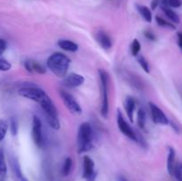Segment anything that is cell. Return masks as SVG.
<instances>
[{"label":"cell","mask_w":182,"mask_h":181,"mask_svg":"<svg viewBox=\"0 0 182 181\" xmlns=\"http://www.w3.org/2000/svg\"><path fill=\"white\" fill-rule=\"evenodd\" d=\"M162 6L170 8H179L182 6L181 0H162Z\"/></svg>","instance_id":"22"},{"label":"cell","mask_w":182,"mask_h":181,"mask_svg":"<svg viewBox=\"0 0 182 181\" xmlns=\"http://www.w3.org/2000/svg\"><path fill=\"white\" fill-rule=\"evenodd\" d=\"M155 22H156V23L159 25L160 27L171 28V29H176V27H175L172 23L167 22L166 20L163 19V18H161L160 16H155Z\"/></svg>","instance_id":"23"},{"label":"cell","mask_w":182,"mask_h":181,"mask_svg":"<svg viewBox=\"0 0 182 181\" xmlns=\"http://www.w3.org/2000/svg\"><path fill=\"white\" fill-rule=\"evenodd\" d=\"M137 60H138V62L140 65V67L142 68L143 70L146 73H149L150 72V67H149V64H148V61L145 59V57H143L142 55H138Z\"/></svg>","instance_id":"25"},{"label":"cell","mask_w":182,"mask_h":181,"mask_svg":"<svg viewBox=\"0 0 182 181\" xmlns=\"http://www.w3.org/2000/svg\"><path fill=\"white\" fill-rule=\"evenodd\" d=\"M60 94H61V98L62 100L64 105L69 110L70 113L74 114V115H80L82 113L81 106L71 93L65 91V90H61Z\"/></svg>","instance_id":"6"},{"label":"cell","mask_w":182,"mask_h":181,"mask_svg":"<svg viewBox=\"0 0 182 181\" xmlns=\"http://www.w3.org/2000/svg\"><path fill=\"white\" fill-rule=\"evenodd\" d=\"M24 67L26 68L27 71H29V73H36L40 74V75H44L46 72V68L41 65L37 61H26L24 62Z\"/></svg>","instance_id":"12"},{"label":"cell","mask_w":182,"mask_h":181,"mask_svg":"<svg viewBox=\"0 0 182 181\" xmlns=\"http://www.w3.org/2000/svg\"><path fill=\"white\" fill-rule=\"evenodd\" d=\"M83 177L87 181H94L96 178V171L94 170V162L89 156L86 155L83 160Z\"/></svg>","instance_id":"10"},{"label":"cell","mask_w":182,"mask_h":181,"mask_svg":"<svg viewBox=\"0 0 182 181\" xmlns=\"http://www.w3.org/2000/svg\"><path fill=\"white\" fill-rule=\"evenodd\" d=\"M116 123H117V126L120 131L126 136L128 139H130L131 140L133 141H137V137L136 132L133 130V129L131 128L130 125L125 121V117L123 115L122 112L120 110H117V116H116Z\"/></svg>","instance_id":"7"},{"label":"cell","mask_w":182,"mask_h":181,"mask_svg":"<svg viewBox=\"0 0 182 181\" xmlns=\"http://www.w3.org/2000/svg\"><path fill=\"white\" fill-rule=\"evenodd\" d=\"M162 9H163V11L165 12V14L166 15V17L168 18L170 21H171L172 22L174 23H180V19L179 17V15H178L173 10H171L170 7L162 6Z\"/></svg>","instance_id":"18"},{"label":"cell","mask_w":182,"mask_h":181,"mask_svg":"<svg viewBox=\"0 0 182 181\" xmlns=\"http://www.w3.org/2000/svg\"><path fill=\"white\" fill-rule=\"evenodd\" d=\"M175 158H176V153L173 147H170L168 148V156H167V170L168 173L171 176L173 174V170L175 167Z\"/></svg>","instance_id":"15"},{"label":"cell","mask_w":182,"mask_h":181,"mask_svg":"<svg viewBox=\"0 0 182 181\" xmlns=\"http://www.w3.org/2000/svg\"><path fill=\"white\" fill-rule=\"evenodd\" d=\"M11 64L0 55V71H8L11 69Z\"/></svg>","instance_id":"29"},{"label":"cell","mask_w":182,"mask_h":181,"mask_svg":"<svg viewBox=\"0 0 182 181\" xmlns=\"http://www.w3.org/2000/svg\"><path fill=\"white\" fill-rule=\"evenodd\" d=\"M177 43H178V45H179L180 49L182 51V33L181 32H179V33L177 34Z\"/></svg>","instance_id":"33"},{"label":"cell","mask_w":182,"mask_h":181,"mask_svg":"<svg viewBox=\"0 0 182 181\" xmlns=\"http://www.w3.org/2000/svg\"><path fill=\"white\" fill-rule=\"evenodd\" d=\"M58 46L62 50L70 52H76L78 50V45L68 39H61L58 41Z\"/></svg>","instance_id":"14"},{"label":"cell","mask_w":182,"mask_h":181,"mask_svg":"<svg viewBox=\"0 0 182 181\" xmlns=\"http://www.w3.org/2000/svg\"><path fill=\"white\" fill-rule=\"evenodd\" d=\"M12 167H13V170L15 171V174L17 175L18 179H20L21 181H29L24 176H23L22 172V170H21V168H20V165L18 164L17 162H14L13 163V165H12Z\"/></svg>","instance_id":"28"},{"label":"cell","mask_w":182,"mask_h":181,"mask_svg":"<svg viewBox=\"0 0 182 181\" xmlns=\"http://www.w3.org/2000/svg\"><path fill=\"white\" fill-rule=\"evenodd\" d=\"M8 130V125L5 120L0 119V142L2 141L6 135Z\"/></svg>","instance_id":"27"},{"label":"cell","mask_w":182,"mask_h":181,"mask_svg":"<svg viewBox=\"0 0 182 181\" xmlns=\"http://www.w3.org/2000/svg\"><path fill=\"white\" fill-rule=\"evenodd\" d=\"M73 168V162H72V159L70 157H67L64 161V164L62 166V170H61V173L63 176L67 177L70 173H71V170Z\"/></svg>","instance_id":"19"},{"label":"cell","mask_w":182,"mask_h":181,"mask_svg":"<svg viewBox=\"0 0 182 181\" xmlns=\"http://www.w3.org/2000/svg\"><path fill=\"white\" fill-rule=\"evenodd\" d=\"M140 48H141V45H140V43L139 42V40L136 39V38L133 39L131 45V51L132 56H138L139 53H140Z\"/></svg>","instance_id":"24"},{"label":"cell","mask_w":182,"mask_h":181,"mask_svg":"<svg viewBox=\"0 0 182 181\" xmlns=\"http://www.w3.org/2000/svg\"><path fill=\"white\" fill-rule=\"evenodd\" d=\"M135 100L132 97L128 96L125 100V111H126V115L128 116L129 120L131 122H133V113L135 110Z\"/></svg>","instance_id":"16"},{"label":"cell","mask_w":182,"mask_h":181,"mask_svg":"<svg viewBox=\"0 0 182 181\" xmlns=\"http://www.w3.org/2000/svg\"><path fill=\"white\" fill-rule=\"evenodd\" d=\"M172 176H174L177 181H182V163H177L175 164Z\"/></svg>","instance_id":"26"},{"label":"cell","mask_w":182,"mask_h":181,"mask_svg":"<svg viewBox=\"0 0 182 181\" xmlns=\"http://www.w3.org/2000/svg\"><path fill=\"white\" fill-rule=\"evenodd\" d=\"M159 4L160 0H152V2H151V9L152 10L156 9V7L159 6Z\"/></svg>","instance_id":"34"},{"label":"cell","mask_w":182,"mask_h":181,"mask_svg":"<svg viewBox=\"0 0 182 181\" xmlns=\"http://www.w3.org/2000/svg\"><path fill=\"white\" fill-rule=\"evenodd\" d=\"M99 76L101 80V114L104 118H108L109 111V102H108V85H109V76L107 71L100 69Z\"/></svg>","instance_id":"4"},{"label":"cell","mask_w":182,"mask_h":181,"mask_svg":"<svg viewBox=\"0 0 182 181\" xmlns=\"http://www.w3.org/2000/svg\"><path fill=\"white\" fill-rule=\"evenodd\" d=\"M6 46H7V45H6V40L0 38V55H2V53L6 51Z\"/></svg>","instance_id":"31"},{"label":"cell","mask_w":182,"mask_h":181,"mask_svg":"<svg viewBox=\"0 0 182 181\" xmlns=\"http://www.w3.org/2000/svg\"><path fill=\"white\" fill-rule=\"evenodd\" d=\"M10 127H11L12 134V135H16L18 132V123L17 121H16L14 118L11 119Z\"/></svg>","instance_id":"30"},{"label":"cell","mask_w":182,"mask_h":181,"mask_svg":"<svg viewBox=\"0 0 182 181\" xmlns=\"http://www.w3.org/2000/svg\"><path fill=\"white\" fill-rule=\"evenodd\" d=\"M32 139L35 144L38 147H42L44 145V136L41 119L37 115H34L32 119Z\"/></svg>","instance_id":"8"},{"label":"cell","mask_w":182,"mask_h":181,"mask_svg":"<svg viewBox=\"0 0 182 181\" xmlns=\"http://www.w3.org/2000/svg\"><path fill=\"white\" fill-rule=\"evenodd\" d=\"M137 122L140 129H144L146 125V112L143 108H140L137 114Z\"/></svg>","instance_id":"20"},{"label":"cell","mask_w":182,"mask_h":181,"mask_svg":"<svg viewBox=\"0 0 182 181\" xmlns=\"http://www.w3.org/2000/svg\"><path fill=\"white\" fill-rule=\"evenodd\" d=\"M117 181H128V180H127V179L125 178L124 176L120 175L117 177Z\"/></svg>","instance_id":"35"},{"label":"cell","mask_w":182,"mask_h":181,"mask_svg":"<svg viewBox=\"0 0 182 181\" xmlns=\"http://www.w3.org/2000/svg\"><path fill=\"white\" fill-rule=\"evenodd\" d=\"M145 37L148 40H150V41H155V34H153L151 31H148V30L145 32Z\"/></svg>","instance_id":"32"},{"label":"cell","mask_w":182,"mask_h":181,"mask_svg":"<svg viewBox=\"0 0 182 181\" xmlns=\"http://www.w3.org/2000/svg\"><path fill=\"white\" fill-rule=\"evenodd\" d=\"M7 173V166L4 152L0 149V178H4Z\"/></svg>","instance_id":"21"},{"label":"cell","mask_w":182,"mask_h":181,"mask_svg":"<svg viewBox=\"0 0 182 181\" xmlns=\"http://www.w3.org/2000/svg\"><path fill=\"white\" fill-rule=\"evenodd\" d=\"M39 104L44 111L46 122L48 123V125H50L51 128H52L53 130H59L61 127V124H60L59 117H58L57 108L51 100V98L48 95H46L41 100Z\"/></svg>","instance_id":"3"},{"label":"cell","mask_w":182,"mask_h":181,"mask_svg":"<svg viewBox=\"0 0 182 181\" xmlns=\"http://www.w3.org/2000/svg\"><path fill=\"white\" fill-rule=\"evenodd\" d=\"M47 67L58 77L64 78L68 73L70 60L61 52L52 53L47 60Z\"/></svg>","instance_id":"1"},{"label":"cell","mask_w":182,"mask_h":181,"mask_svg":"<svg viewBox=\"0 0 182 181\" xmlns=\"http://www.w3.org/2000/svg\"><path fill=\"white\" fill-rule=\"evenodd\" d=\"M77 152L78 154L86 153L93 147V130L91 125L85 122L81 124L77 131Z\"/></svg>","instance_id":"2"},{"label":"cell","mask_w":182,"mask_h":181,"mask_svg":"<svg viewBox=\"0 0 182 181\" xmlns=\"http://www.w3.org/2000/svg\"><path fill=\"white\" fill-rule=\"evenodd\" d=\"M20 96L26 98L28 100H33V101L39 103L41 100L46 97L47 94L46 91L41 89L39 87L33 86V85H28V86H22L19 89L18 91Z\"/></svg>","instance_id":"5"},{"label":"cell","mask_w":182,"mask_h":181,"mask_svg":"<svg viewBox=\"0 0 182 181\" xmlns=\"http://www.w3.org/2000/svg\"><path fill=\"white\" fill-rule=\"evenodd\" d=\"M96 40L100 44V45L105 50L110 49L112 46V40L105 31H102V30L98 31L96 34Z\"/></svg>","instance_id":"13"},{"label":"cell","mask_w":182,"mask_h":181,"mask_svg":"<svg viewBox=\"0 0 182 181\" xmlns=\"http://www.w3.org/2000/svg\"><path fill=\"white\" fill-rule=\"evenodd\" d=\"M136 8L138 12H140V14L142 16V18L148 22H152V12L150 11V9L145 6H141V5H136Z\"/></svg>","instance_id":"17"},{"label":"cell","mask_w":182,"mask_h":181,"mask_svg":"<svg viewBox=\"0 0 182 181\" xmlns=\"http://www.w3.org/2000/svg\"><path fill=\"white\" fill-rule=\"evenodd\" d=\"M148 105H149L152 120L155 124L161 125H169V119L159 107H157L155 104H154L152 102H149Z\"/></svg>","instance_id":"9"},{"label":"cell","mask_w":182,"mask_h":181,"mask_svg":"<svg viewBox=\"0 0 182 181\" xmlns=\"http://www.w3.org/2000/svg\"><path fill=\"white\" fill-rule=\"evenodd\" d=\"M85 83V77L79 74L71 73L66 76L63 79V85L68 88L79 87Z\"/></svg>","instance_id":"11"}]
</instances>
